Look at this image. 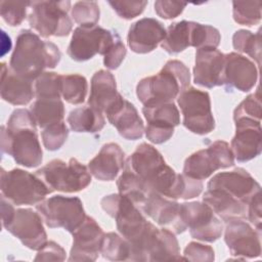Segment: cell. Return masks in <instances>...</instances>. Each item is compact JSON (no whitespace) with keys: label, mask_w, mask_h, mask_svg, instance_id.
I'll return each mask as SVG.
<instances>
[{"label":"cell","mask_w":262,"mask_h":262,"mask_svg":"<svg viewBox=\"0 0 262 262\" xmlns=\"http://www.w3.org/2000/svg\"><path fill=\"white\" fill-rule=\"evenodd\" d=\"M127 50L120 36L117 37L114 44L103 55V64L110 70L118 69L126 56Z\"/></svg>","instance_id":"45"},{"label":"cell","mask_w":262,"mask_h":262,"mask_svg":"<svg viewBox=\"0 0 262 262\" xmlns=\"http://www.w3.org/2000/svg\"><path fill=\"white\" fill-rule=\"evenodd\" d=\"M235 135L230 144V149L237 162H248L261 154L262 130L261 122L239 119L234 121Z\"/></svg>","instance_id":"20"},{"label":"cell","mask_w":262,"mask_h":262,"mask_svg":"<svg viewBox=\"0 0 262 262\" xmlns=\"http://www.w3.org/2000/svg\"><path fill=\"white\" fill-rule=\"evenodd\" d=\"M180 250L175 233L167 228H157L154 224L146 234L135 245H130L129 261H170L179 260Z\"/></svg>","instance_id":"10"},{"label":"cell","mask_w":262,"mask_h":262,"mask_svg":"<svg viewBox=\"0 0 262 262\" xmlns=\"http://www.w3.org/2000/svg\"><path fill=\"white\" fill-rule=\"evenodd\" d=\"M41 136L44 147L48 150L54 151L59 149L67 141L69 136V128L62 121L44 128Z\"/></svg>","instance_id":"42"},{"label":"cell","mask_w":262,"mask_h":262,"mask_svg":"<svg viewBox=\"0 0 262 262\" xmlns=\"http://www.w3.org/2000/svg\"><path fill=\"white\" fill-rule=\"evenodd\" d=\"M250 119L261 122V95L260 89L257 88L255 93L248 95L234 110L233 120Z\"/></svg>","instance_id":"40"},{"label":"cell","mask_w":262,"mask_h":262,"mask_svg":"<svg viewBox=\"0 0 262 262\" xmlns=\"http://www.w3.org/2000/svg\"><path fill=\"white\" fill-rule=\"evenodd\" d=\"M192 21L181 20L171 24L166 30V36L161 47L170 54L179 53L191 46Z\"/></svg>","instance_id":"33"},{"label":"cell","mask_w":262,"mask_h":262,"mask_svg":"<svg viewBox=\"0 0 262 262\" xmlns=\"http://www.w3.org/2000/svg\"><path fill=\"white\" fill-rule=\"evenodd\" d=\"M100 254L107 260L128 261L130 257V245L122 235L108 232L104 234Z\"/></svg>","instance_id":"36"},{"label":"cell","mask_w":262,"mask_h":262,"mask_svg":"<svg viewBox=\"0 0 262 262\" xmlns=\"http://www.w3.org/2000/svg\"><path fill=\"white\" fill-rule=\"evenodd\" d=\"M108 4L117 12V14L124 19H132L141 14L147 5V1H108Z\"/></svg>","instance_id":"43"},{"label":"cell","mask_w":262,"mask_h":262,"mask_svg":"<svg viewBox=\"0 0 262 262\" xmlns=\"http://www.w3.org/2000/svg\"><path fill=\"white\" fill-rule=\"evenodd\" d=\"M36 125L30 111L16 108L10 115L6 127H1L2 152L11 156L16 164L28 168L39 166L43 160Z\"/></svg>","instance_id":"2"},{"label":"cell","mask_w":262,"mask_h":262,"mask_svg":"<svg viewBox=\"0 0 262 262\" xmlns=\"http://www.w3.org/2000/svg\"><path fill=\"white\" fill-rule=\"evenodd\" d=\"M157 224L179 234L187 228L180 217V204L165 196L151 192L139 209Z\"/></svg>","instance_id":"22"},{"label":"cell","mask_w":262,"mask_h":262,"mask_svg":"<svg viewBox=\"0 0 262 262\" xmlns=\"http://www.w3.org/2000/svg\"><path fill=\"white\" fill-rule=\"evenodd\" d=\"M66 259L64 250L55 242H47L35 257V261H63Z\"/></svg>","instance_id":"47"},{"label":"cell","mask_w":262,"mask_h":262,"mask_svg":"<svg viewBox=\"0 0 262 262\" xmlns=\"http://www.w3.org/2000/svg\"><path fill=\"white\" fill-rule=\"evenodd\" d=\"M183 259L193 262H211L215 259L212 247L195 242H190L184 249Z\"/></svg>","instance_id":"44"},{"label":"cell","mask_w":262,"mask_h":262,"mask_svg":"<svg viewBox=\"0 0 262 262\" xmlns=\"http://www.w3.org/2000/svg\"><path fill=\"white\" fill-rule=\"evenodd\" d=\"M187 4L185 2L179 1H163L158 0L155 2V11L156 13L165 19H172L177 17L182 13L185 6Z\"/></svg>","instance_id":"46"},{"label":"cell","mask_w":262,"mask_h":262,"mask_svg":"<svg viewBox=\"0 0 262 262\" xmlns=\"http://www.w3.org/2000/svg\"><path fill=\"white\" fill-rule=\"evenodd\" d=\"M261 231L242 219L227 222L224 232L225 244L230 254L242 259L257 258L261 254Z\"/></svg>","instance_id":"17"},{"label":"cell","mask_w":262,"mask_h":262,"mask_svg":"<svg viewBox=\"0 0 262 262\" xmlns=\"http://www.w3.org/2000/svg\"><path fill=\"white\" fill-rule=\"evenodd\" d=\"M105 116L108 122L118 130L119 134L128 140H137L142 137L144 124L136 107L124 97L112 106Z\"/></svg>","instance_id":"25"},{"label":"cell","mask_w":262,"mask_h":262,"mask_svg":"<svg viewBox=\"0 0 262 262\" xmlns=\"http://www.w3.org/2000/svg\"><path fill=\"white\" fill-rule=\"evenodd\" d=\"M36 209L48 227H62L71 233L86 218L83 203L77 196L54 195L37 204Z\"/></svg>","instance_id":"9"},{"label":"cell","mask_w":262,"mask_h":262,"mask_svg":"<svg viewBox=\"0 0 262 262\" xmlns=\"http://www.w3.org/2000/svg\"><path fill=\"white\" fill-rule=\"evenodd\" d=\"M35 96L33 80L24 78L2 63L1 97L13 105L28 104Z\"/></svg>","instance_id":"28"},{"label":"cell","mask_w":262,"mask_h":262,"mask_svg":"<svg viewBox=\"0 0 262 262\" xmlns=\"http://www.w3.org/2000/svg\"><path fill=\"white\" fill-rule=\"evenodd\" d=\"M234 165V157L227 142L216 140L207 148L191 154L184 162L183 174L204 180L219 169Z\"/></svg>","instance_id":"12"},{"label":"cell","mask_w":262,"mask_h":262,"mask_svg":"<svg viewBox=\"0 0 262 262\" xmlns=\"http://www.w3.org/2000/svg\"><path fill=\"white\" fill-rule=\"evenodd\" d=\"M30 7L29 24L41 37H63L71 33V1H33Z\"/></svg>","instance_id":"7"},{"label":"cell","mask_w":262,"mask_h":262,"mask_svg":"<svg viewBox=\"0 0 262 262\" xmlns=\"http://www.w3.org/2000/svg\"><path fill=\"white\" fill-rule=\"evenodd\" d=\"M122 97L117 91L116 79L111 72L99 70L92 76L90 96L88 98L89 106L105 115Z\"/></svg>","instance_id":"27"},{"label":"cell","mask_w":262,"mask_h":262,"mask_svg":"<svg viewBox=\"0 0 262 262\" xmlns=\"http://www.w3.org/2000/svg\"><path fill=\"white\" fill-rule=\"evenodd\" d=\"M74 20L82 27L96 26L99 20V6L95 1H78L71 8Z\"/></svg>","instance_id":"39"},{"label":"cell","mask_w":262,"mask_h":262,"mask_svg":"<svg viewBox=\"0 0 262 262\" xmlns=\"http://www.w3.org/2000/svg\"><path fill=\"white\" fill-rule=\"evenodd\" d=\"M31 1H6L0 2V14L4 21L11 27L19 26L27 15V9Z\"/></svg>","instance_id":"41"},{"label":"cell","mask_w":262,"mask_h":262,"mask_svg":"<svg viewBox=\"0 0 262 262\" xmlns=\"http://www.w3.org/2000/svg\"><path fill=\"white\" fill-rule=\"evenodd\" d=\"M123 173L117 180L119 193L131 201L138 209L144 204L148 195L152 192L145 183L131 170L124 167Z\"/></svg>","instance_id":"32"},{"label":"cell","mask_w":262,"mask_h":262,"mask_svg":"<svg viewBox=\"0 0 262 262\" xmlns=\"http://www.w3.org/2000/svg\"><path fill=\"white\" fill-rule=\"evenodd\" d=\"M224 60L225 54L216 48L198 49L193 67V82L206 88L223 85Z\"/></svg>","instance_id":"23"},{"label":"cell","mask_w":262,"mask_h":262,"mask_svg":"<svg viewBox=\"0 0 262 262\" xmlns=\"http://www.w3.org/2000/svg\"><path fill=\"white\" fill-rule=\"evenodd\" d=\"M258 69L248 57L236 52L225 54L223 70V85L226 89H237L248 92L256 85Z\"/></svg>","instance_id":"21"},{"label":"cell","mask_w":262,"mask_h":262,"mask_svg":"<svg viewBox=\"0 0 262 262\" xmlns=\"http://www.w3.org/2000/svg\"><path fill=\"white\" fill-rule=\"evenodd\" d=\"M88 83L84 76L79 74L61 75V97L71 104L83 103L87 95Z\"/></svg>","instance_id":"34"},{"label":"cell","mask_w":262,"mask_h":262,"mask_svg":"<svg viewBox=\"0 0 262 262\" xmlns=\"http://www.w3.org/2000/svg\"><path fill=\"white\" fill-rule=\"evenodd\" d=\"M261 1H233L232 16L243 26H254L261 20Z\"/></svg>","instance_id":"37"},{"label":"cell","mask_w":262,"mask_h":262,"mask_svg":"<svg viewBox=\"0 0 262 262\" xmlns=\"http://www.w3.org/2000/svg\"><path fill=\"white\" fill-rule=\"evenodd\" d=\"M142 114L147 122L145 136L155 144L168 141L173 136L174 128L180 124L179 111L173 102L143 106Z\"/></svg>","instance_id":"16"},{"label":"cell","mask_w":262,"mask_h":262,"mask_svg":"<svg viewBox=\"0 0 262 262\" xmlns=\"http://www.w3.org/2000/svg\"><path fill=\"white\" fill-rule=\"evenodd\" d=\"M36 124L44 129L63 121L64 105L60 98H37L30 110Z\"/></svg>","instance_id":"30"},{"label":"cell","mask_w":262,"mask_h":262,"mask_svg":"<svg viewBox=\"0 0 262 262\" xmlns=\"http://www.w3.org/2000/svg\"><path fill=\"white\" fill-rule=\"evenodd\" d=\"M70 128L74 132H99L105 125V119L102 113L89 105L74 108L67 119Z\"/></svg>","instance_id":"31"},{"label":"cell","mask_w":262,"mask_h":262,"mask_svg":"<svg viewBox=\"0 0 262 262\" xmlns=\"http://www.w3.org/2000/svg\"><path fill=\"white\" fill-rule=\"evenodd\" d=\"M190 73L180 60H168L156 75L143 78L136 86V95L144 106L173 102L188 88Z\"/></svg>","instance_id":"4"},{"label":"cell","mask_w":262,"mask_h":262,"mask_svg":"<svg viewBox=\"0 0 262 262\" xmlns=\"http://www.w3.org/2000/svg\"><path fill=\"white\" fill-rule=\"evenodd\" d=\"M166 36L163 24L151 17H143L133 23L128 31L127 42L130 49L139 54L151 52Z\"/></svg>","instance_id":"24"},{"label":"cell","mask_w":262,"mask_h":262,"mask_svg":"<svg viewBox=\"0 0 262 262\" xmlns=\"http://www.w3.org/2000/svg\"><path fill=\"white\" fill-rule=\"evenodd\" d=\"M182 113L183 126L190 132L205 135L215 128L210 95L206 91L188 87L177 97Z\"/></svg>","instance_id":"11"},{"label":"cell","mask_w":262,"mask_h":262,"mask_svg":"<svg viewBox=\"0 0 262 262\" xmlns=\"http://www.w3.org/2000/svg\"><path fill=\"white\" fill-rule=\"evenodd\" d=\"M119 35L99 26L78 27L74 30L68 47L69 56L75 61L91 59L96 54L104 55Z\"/></svg>","instance_id":"13"},{"label":"cell","mask_w":262,"mask_h":262,"mask_svg":"<svg viewBox=\"0 0 262 262\" xmlns=\"http://www.w3.org/2000/svg\"><path fill=\"white\" fill-rule=\"evenodd\" d=\"M60 57V50L54 43L42 40L30 30H21L16 37L9 69L34 81L44 73V70L54 69Z\"/></svg>","instance_id":"3"},{"label":"cell","mask_w":262,"mask_h":262,"mask_svg":"<svg viewBox=\"0 0 262 262\" xmlns=\"http://www.w3.org/2000/svg\"><path fill=\"white\" fill-rule=\"evenodd\" d=\"M42 217L32 209L18 208L2 218V226L27 248L39 251L47 243Z\"/></svg>","instance_id":"14"},{"label":"cell","mask_w":262,"mask_h":262,"mask_svg":"<svg viewBox=\"0 0 262 262\" xmlns=\"http://www.w3.org/2000/svg\"><path fill=\"white\" fill-rule=\"evenodd\" d=\"M180 217L190 235L203 242L217 241L223 231V224L213 210L202 202L180 204Z\"/></svg>","instance_id":"15"},{"label":"cell","mask_w":262,"mask_h":262,"mask_svg":"<svg viewBox=\"0 0 262 262\" xmlns=\"http://www.w3.org/2000/svg\"><path fill=\"white\" fill-rule=\"evenodd\" d=\"M36 175L46 184L50 192H77L91 182V174L86 166L72 158L68 163L60 159L52 160L37 170Z\"/></svg>","instance_id":"5"},{"label":"cell","mask_w":262,"mask_h":262,"mask_svg":"<svg viewBox=\"0 0 262 262\" xmlns=\"http://www.w3.org/2000/svg\"><path fill=\"white\" fill-rule=\"evenodd\" d=\"M203 201L213 212L228 222L247 217L248 204L231 196L219 189H207L203 195Z\"/></svg>","instance_id":"29"},{"label":"cell","mask_w":262,"mask_h":262,"mask_svg":"<svg viewBox=\"0 0 262 262\" xmlns=\"http://www.w3.org/2000/svg\"><path fill=\"white\" fill-rule=\"evenodd\" d=\"M232 45L235 50L248 54L258 66L261 60V32L252 33L248 30H238L232 36Z\"/></svg>","instance_id":"35"},{"label":"cell","mask_w":262,"mask_h":262,"mask_svg":"<svg viewBox=\"0 0 262 262\" xmlns=\"http://www.w3.org/2000/svg\"><path fill=\"white\" fill-rule=\"evenodd\" d=\"M124 167L125 154L120 145L114 142L104 144L88 163L90 174L101 181L114 180Z\"/></svg>","instance_id":"26"},{"label":"cell","mask_w":262,"mask_h":262,"mask_svg":"<svg viewBox=\"0 0 262 262\" xmlns=\"http://www.w3.org/2000/svg\"><path fill=\"white\" fill-rule=\"evenodd\" d=\"M247 216L249 221L254 224L255 228L261 231V191L257 192L253 198L250 200L248 204V211Z\"/></svg>","instance_id":"48"},{"label":"cell","mask_w":262,"mask_h":262,"mask_svg":"<svg viewBox=\"0 0 262 262\" xmlns=\"http://www.w3.org/2000/svg\"><path fill=\"white\" fill-rule=\"evenodd\" d=\"M104 234L97 222L86 216L83 223L73 232L69 261H95L100 254Z\"/></svg>","instance_id":"19"},{"label":"cell","mask_w":262,"mask_h":262,"mask_svg":"<svg viewBox=\"0 0 262 262\" xmlns=\"http://www.w3.org/2000/svg\"><path fill=\"white\" fill-rule=\"evenodd\" d=\"M1 195L16 206L37 205L51 193L46 184L35 174L21 169H1Z\"/></svg>","instance_id":"8"},{"label":"cell","mask_w":262,"mask_h":262,"mask_svg":"<svg viewBox=\"0 0 262 262\" xmlns=\"http://www.w3.org/2000/svg\"><path fill=\"white\" fill-rule=\"evenodd\" d=\"M61 75L53 72H44L34 83L35 96L37 98H60Z\"/></svg>","instance_id":"38"},{"label":"cell","mask_w":262,"mask_h":262,"mask_svg":"<svg viewBox=\"0 0 262 262\" xmlns=\"http://www.w3.org/2000/svg\"><path fill=\"white\" fill-rule=\"evenodd\" d=\"M100 205L107 215L115 218L117 229L130 245L143 237L152 225L131 201L120 193L103 196Z\"/></svg>","instance_id":"6"},{"label":"cell","mask_w":262,"mask_h":262,"mask_svg":"<svg viewBox=\"0 0 262 262\" xmlns=\"http://www.w3.org/2000/svg\"><path fill=\"white\" fill-rule=\"evenodd\" d=\"M125 167L136 174L156 193L172 200H189L203 190L202 180L176 173L167 165L161 152L142 142L126 160Z\"/></svg>","instance_id":"1"},{"label":"cell","mask_w":262,"mask_h":262,"mask_svg":"<svg viewBox=\"0 0 262 262\" xmlns=\"http://www.w3.org/2000/svg\"><path fill=\"white\" fill-rule=\"evenodd\" d=\"M207 189L222 190L246 204H249L253 195L261 191L260 184L243 168L214 175L209 180Z\"/></svg>","instance_id":"18"}]
</instances>
